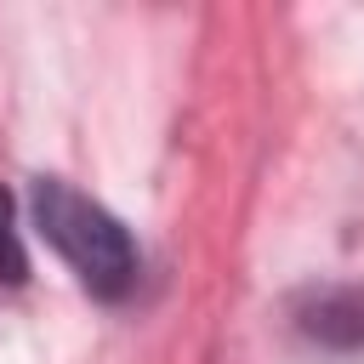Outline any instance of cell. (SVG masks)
Here are the masks:
<instances>
[{
  "label": "cell",
  "mask_w": 364,
  "mask_h": 364,
  "mask_svg": "<svg viewBox=\"0 0 364 364\" xmlns=\"http://www.w3.org/2000/svg\"><path fill=\"white\" fill-rule=\"evenodd\" d=\"M23 279H28V250L17 233V205L0 188V284H23Z\"/></svg>",
  "instance_id": "3957f363"
},
{
  "label": "cell",
  "mask_w": 364,
  "mask_h": 364,
  "mask_svg": "<svg viewBox=\"0 0 364 364\" xmlns=\"http://www.w3.org/2000/svg\"><path fill=\"white\" fill-rule=\"evenodd\" d=\"M34 228L46 233V245L74 267V279L91 296H102V301L131 296L142 256L114 210H102L63 176H34Z\"/></svg>",
  "instance_id": "6da1fadb"
},
{
  "label": "cell",
  "mask_w": 364,
  "mask_h": 364,
  "mask_svg": "<svg viewBox=\"0 0 364 364\" xmlns=\"http://www.w3.org/2000/svg\"><path fill=\"white\" fill-rule=\"evenodd\" d=\"M301 330L330 341V347H358L364 341V296L353 290H318L301 313Z\"/></svg>",
  "instance_id": "7a4b0ae2"
}]
</instances>
